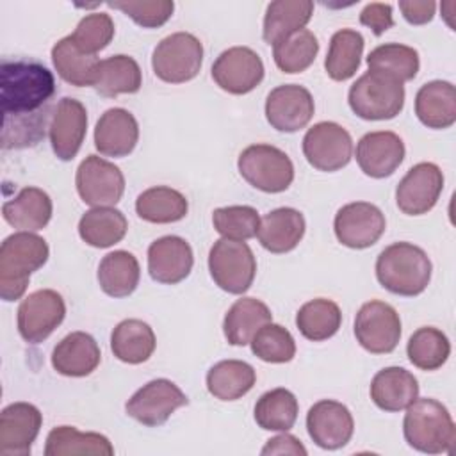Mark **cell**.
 <instances>
[{
	"label": "cell",
	"mask_w": 456,
	"mask_h": 456,
	"mask_svg": "<svg viewBox=\"0 0 456 456\" xmlns=\"http://www.w3.org/2000/svg\"><path fill=\"white\" fill-rule=\"evenodd\" d=\"M203 62V45L191 32H175L164 37L151 53L153 73L167 84L192 80Z\"/></svg>",
	"instance_id": "cell-8"
},
{
	"label": "cell",
	"mask_w": 456,
	"mask_h": 456,
	"mask_svg": "<svg viewBox=\"0 0 456 456\" xmlns=\"http://www.w3.org/2000/svg\"><path fill=\"white\" fill-rule=\"evenodd\" d=\"M141 278V267L137 258L125 249L107 253L98 265L100 289L110 297L130 296Z\"/></svg>",
	"instance_id": "cell-34"
},
{
	"label": "cell",
	"mask_w": 456,
	"mask_h": 456,
	"mask_svg": "<svg viewBox=\"0 0 456 456\" xmlns=\"http://www.w3.org/2000/svg\"><path fill=\"white\" fill-rule=\"evenodd\" d=\"M52 62L57 69V75L75 87L93 86L100 64L96 55L84 53L75 45L71 36H66L53 45Z\"/></svg>",
	"instance_id": "cell-37"
},
{
	"label": "cell",
	"mask_w": 456,
	"mask_h": 456,
	"mask_svg": "<svg viewBox=\"0 0 456 456\" xmlns=\"http://www.w3.org/2000/svg\"><path fill=\"white\" fill-rule=\"evenodd\" d=\"M314 110L315 105L310 91L297 84L278 86L265 100V118L269 125L285 134L305 128L310 123Z\"/></svg>",
	"instance_id": "cell-17"
},
{
	"label": "cell",
	"mask_w": 456,
	"mask_h": 456,
	"mask_svg": "<svg viewBox=\"0 0 456 456\" xmlns=\"http://www.w3.org/2000/svg\"><path fill=\"white\" fill-rule=\"evenodd\" d=\"M126 230L125 214L114 207H93L78 221L80 239L93 248H110L121 242Z\"/></svg>",
	"instance_id": "cell-32"
},
{
	"label": "cell",
	"mask_w": 456,
	"mask_h": 456,
	"mask_svg": "<svg viewBox=\"0 0 456 456\" xmlns=\"http://www.w3.org/2000/svg\"><path fill=\"white\" fill-rule=\"evenodd\" d=\"M102 360L96 340L86 331H71L52 351V367L69 378L89 376Z\"/></svg>",
	"instance_id": "cell-24"
},
{
	"label": "cell",
	"mask_w": 456,
	"mask_h": 456,
	"mask_svg": "<svg viewBox=\"0 0 456 456\" xmlns=\"http://www.w3.org/2000/svg\"><path fill=\"white\" fill-rule=\"evenodd\" d=\"M299 404L287 388H273L260 395L255 404V420L265 431H289L297 419Z\"/></svg>",
	"instance_id": "cell-41"
},
{
	"label": "cell",
	"mask_w": 456,
	"mask_h": 456,
	"mask_svg": "<svg viewBox=\"0 0 456 456\" xmlns=\"http://www.w3.org/2000/svg\"><path fill=\"white\" fill-rule=\"evenodd\" d=\"M53 205L50 196L39 187H25L16 198L2 205L7 224L20 232H39L52 219Z\"/></svg>",
	"instance_id": "cell-28"
},
{
	"label": "cell",
	"mask_w": 456,
	"mask_h": 456,
	"mask_svg": "<svg viewBox=\"0 0 456 456\" xmlns=\"http://www.w3.org/2000/svg\"><path fill=\"white\" fill-rule=\"evenodd\" d=\"M399 9L404 16V20L411 25H424L429 23L435 16L436 4L435 2H413V0H403L399 2Z\"/></svg>",
	"instance_id": "cell-51"
},
{
	"label": "cell",
	"mask_w": 456,
	"mask_h": 456,
	"mask_svg": "<svg viewBox=\"0 0 456 456\" xmlns=\"http://www.w3.org/2000/svg\"><path fill=\"white\" fill-rule=\"evenodd\" d=\"M109 7L121 11L144 28L162 27L175 11L171 0H142V2H107Z\"/></svg>",
	"instance_id": "cell-48"
},
{
	"label": "cell",
	"mask_w": 456,
	"mask_h": 456,
	"mask_svg": "<svg viewBox=\"0 0 456 456\" xmlns=\"http://www.w3.org/2000/svg\"><path fill=\"white\" fill-rule=\"evenodd\" d=\"M212 223L217 233L233 240H248L256 237L260 226V216L256 208L249 205H232L216 208Z\"/></svg>",
	"instance_id": "cell-46"
},
{
	"label": "cell",
	"mask_w": 456,
	"mask_h": 456,
	"mask_svg": "<svg viewBox=\"0 0 456 456\" xmlns=\"http://www.w3.org/2000/svg\"><path fill=\"white\" fill-rule=\"evenodd\" d=\"M237 167L240 176L262 192H283L294 180L290 157L273 144H251L239 155Z\"/></svg>",
	"instance_id": "cell-6"
},
{
	"label": "cell",
	"mask_w": 456,
	"mask_h": 456,
	"mask_svg": "<svg viewBox=\"0 0 456 456\" xmlns=\"http://www.w3.org/2000/svg\"><path fill=\"white\" fill-rule=\"evenodd\" d=\"M367 66L370 71L390 75L404 84L415 78L420 61L415 48L401 43H385L367 55Z\"/></svg>",
	"instance_id": "cell-43"
},
{
	"label": "cell",
	"mask_w": 456,
	"mask_h": 456,
	"mask_svg": "<svg viewBox=\"0 0 456 456\" xmlns=\"http://www.w3.org/2000/svg\"><path fill=\"white\" fill-rule=\"evenodd\" d=\"M314 14V2L310 0H276L265 9L262 37L265 43L274 45L276 41L290 36L306 27Z\"/></svg>",
	"instance_id": "cell-33"
},
{
	"label": "cell",
	"mask_w": 456,
	"mask_h": 456,
	"mask_svg": "<svg viewBox=\"0 0 456 456\" xmlns=\"http://www.w3.org/2000/svg\"><path fill=\"white\" fill-rule=\"evenodd\" d=\"M360 23L369 27L374 32V36H381L394 25L392 5L381 2L367 4L360 12Z\"/></svg>",
	"instance_id": "cell-49"
},
{
	"label": "cell",
	"mask_w": 456,
	"mask_h": 456,
	"mask_svg": "<svg viewBox=\"0 0 456 456\" xmlns=\"http://www.w3.org/2000/svg\"><path fill=\"white\" fill-rule=\"evenodd\" d=\"M363 36L353 28L337 30L331 36L328 55L324 61L326 73L331 80L344 82L354 77L363 55Z\"/></svg>",
	"instance_id": "cell-38"
},
{
	"label": "cell",
	"mask_w": 456,
	"mask_h": 456,
	"mask_svg": "<svg viewBox=\"0 0 456 456\" xmlns=\"http://www.w3.org/2000/svg\"><path fill=\"white\" fill-rule=\"evenodd\" d=\"M406 354L415 367L422 370H436L447 362L451 354V342L442 330L424 326L410 337Z\"/></svg>",
	"instance_id": "cell-44"
},
{
	"label": "cell",
	"mask_w": 456,
	"mask_h": 456,
	"mask_svg": "<svg viewBox=\"0 0 456 456\" xmlns=\"http://www.w3.org/2000/svg\"><path fill=\"white\" fill-rule=\"evenodd\" d=\"M87 132V110L75 98H62L50 118L48 134L57 159L71 160L77 157Z\"/></svg>",
	"instance_id": "cell-20"
},
{
	"label": "cell",
	"mask_w": 456,
	"mask_h": 456,
	"mask_svg": "<svg viewBox=\"0 0 456 456\" xmlns=\"http://www.w3.org/2000/svg\"><path fill=\"white\" fill-rule=\"evenodd\" d=\"M256 381L255 369L242 360H223L207 372V388L219 401H235L246 395Z\"/></svg>",
	"instance_id": "cell-36"
},
{
	"label": "cell",
	"mask_w": 456,
	"mask_h": 456,
	"mask_svg": "<svg viewBox=\"0 0 456 456\" xmlns=\"http://www.w3.org/2000/svg\"><path fill=\"white\" fill-rule=\"evenodd\" d=\"M273 321L269 306L256 297H240L226 312L223 331L232 346H246L253 335L267 322Z\"/></svg>",
	"instance_id": "cell-29"
},
{
	"label": "cell",
	"mask_w": 456,
	"mask_h": 456,
	"mask_svg": "<svg viewBox=\"0 0 456 456\" xmlns=\"http://www.w3.org/2000/svg\"><path fill=\"white\" fill-rule=\"evenodd\" d=\"M403 433L410 447L426 454L451 452L456 440V428L449 410L429 397H417L406 408Z\"/></svg>",
	"instance_id": "cell-4"
},
{
	"label": "cell",
	"mask_w": 456,
	"mask_h": 456,
	"mask_svg": "<svg viewBox=\"0 0 456 456\" xmlns=\"http://www.w3.org/2000/svg\"><path fill=\"white\" fill-rule=\"evenodd\" d=\"M319 53V41L308 28L292 32L273 45V57L283 73H301L310 68Z\"/></svg>",
	"instance_id": "cell-42"
},
{
	"label": "cell",
	"mask_w": 456,
	"mask_h": 456,
	"mask_svg": "<svg viewBox=\"0 0 456 456\" xmlns=\"http://www.w3.org/2000/svg\"><path fill=\"white\" fill-rule=\"evenodd\" d=\"M43 424V415L30 403H12L0 413V454L28 456Z\"/></svg>",
	"instance_id": "cell-19"
},
{
	"label": "cell",
	"mask_w": 456,
	"mask_h": 456,
	"mask_svg": "<svg viewBox=\"0 0 456 456\" xmlns=\"http://www.w3.org/2000/svg\"><path fill=\"white\" fill-rule=\"evenodd\" d=\"M208 271L214 283L228 294H244L255 280L256 258L244 240L219 239L208 251Z\"/></svg>",
	"instance_id": "cell-7"
},
{
	"label": "cell",
	"mask_w": 456,
	"mask_h": 456,
	"mask_svg": "<svg viewBox=\"0 0 456 456\" xmlns=\"http://www.w3.org/2000/svg\"><path fill=\"white\" fill-rule=\"evenodd\" d=\"M157 338L151 326L141 319L121 321L110 335V349L114 356L130 365L146 362L153 354Z\"/></svg>",
	"instance_id": "cell-31"
},
{
	"label": "cell",
	"mask_w": 456,
	"mask_h": 456,
	"mask_svg": "<svg viewBox=\"0 0 456 456\" xmlns=\"http://www.w3.org/2000/svg\"><path fill=\"white\" fill-rule=\"evenodd\" d=\"M428 253L411 242H394L376 258V278L392 294L413 297L422 294L431 280Z\"/></svg>",
	"instance_id": "cell-2"
},
{
	"label": "cell",
	"mask_w": 456,
	"mask_h": 456,
	"mask_svg": "<svg viewBox=\"0 0 456 456\" xmlns=\"http://www.w3.org/2000/svg\"><path fill=\"white\" fill-rule=\"evenodd\" d=\"M387 221L383 212L369 201H353L338 208L333 230L340 244L351 249L374 246L385 233Z\"/></svg>",
	"instance_id": "cell-14"
},
{
	"label": "cell",
	"mask_w": 456,
	"mask_h": 456,
	"mask_svg": "<svg viewBox=\"0 0 456 456\" xmlns=\"http://www.w3.org/2000/svg\"><path fill=\"white\" fill-rule=\"evenodd\" d=\"M303 155L312 167L333 173L349 164L353 157V139L342 125L321 121L306 130L303 137Z\"/></svg>",
	"instance_id": "cell-10"
},
{
	"label": "cell",
	"mask_w": 456,
	"mask_h": 456,
	"mask_svg": "<svg viewBox=\"0 0 456 456\" xmlns=\"http://www.w3.org/2000/svg\"><path fill=\"white\" fill-rule=\"evenodd\" d=\"M75 183L82 201L91 207H112L125 192L121 169L98 155H87L80 162Z\"/></svg>",
	"instance_id": "cell-12"
},
{
	"label": "cell",
	"mask_w": 456,
	"mask_h": 456,
	"mask_svg": "<svg viewBox=\"0 0 456 456\" xmlns=\"http://www.w3.org/2000/svg\"><path fill=\"white\" fill-rule=\"evenodd\" d=\"M192 265V248L178 235H164L148 248V273L159 283H180L191 274Z\"/></svg>",
	"instance_id": "cell-21"
},
{
	"label": "cell",
	"mask_w": 456,
	"mask_h": 456,
	"mask_svg": "<svg viewBox=\"0 0 456 456\" xmlns=\"http://www.w3.org/2000/svg\"><path fill=\"white\" fill-rule=\"evenodd\" d=\"M66 303L53 289H39L28 294L18 306V331L23 340L39 344L64 321Z\"/></svg>",
	"instance_id": "cell-13"
},
{
	"label": "cell",
	"mask_w": 456,
	"mask_h": 456,
	"mask_svg": "<svg viewBox=\"0 0 456 456\" xmlns=\"http://www.w3.org/2000/svg\"><path fill=\"white\" fill-rule=\"evenodd\" d=\"M347 102L362 119H392L403 110L404 86L390 75L369 69L349 87Z\"/></svg>",
	"instance_id": "cell-5"
},
{
	"label": "cell",
	"mask_w": 456,
	"mask_h": 456,
	"mask_svg": "<svg viewBox=\"0 0 456 456\" xmlns=\"http://www.w3.org/2000/svg\"><path fill=\"white\" fill-rule=\"evenodd\" d=\"M444 191V175L433 162H419L408 169L395 189V203L406 216L428 214Z\"/></svg>",
	"instance_id": "cell-16"
},
{
	"label": "cell",
	"mask_w": 456,
	"mask_h": 456,
	"mask_svg": "<svg viewBox=\"0 0 456 456\" xmlns=\"http://www.w3.org/2000/svg\"><path fill=\"white\" fill-rule=\"evenodd\" d=\"M419 397L417 378L403 367H385L370 381V399L385 411L406 410Z\"/></svg>",
	"instance_id": "cell-26"
},
{
	"label": "cell",
	"mask_w": 456,
	"mask_h": 456,
	"mask_svg": "<svg viewBox=\"0 0 456 456\" xmlns=\"http://www.w3.org/2000/svg\"><path fill=\"white\" fill-rule=\"evenodd\" d=\"M69 36L84 53L96 55L112 41L114 21L107 12H91L78 21L75 32Z\"/></svg>",
	"instance_id": "cell-47"
},
{
	"label": "cell",
	"mask_w": 456,
	"mask_h": 456,
	"mask_svg": "<svg viewBox=\"0 0 456 456\" xmlns=\"http://www.w3.org/2000/svg\"><path fill=\"white\" fill-rule=\"evenodd\" d=\"M46 456H75V454H94L112 456L114 447L110 440L100 433H82L73 426H57L46 436L45 445Z\"/></svg>",
	"instance_id": "cell-35"
},
{
	"label": "cell",
	"mask_w": 456,
	"mask_h": 456,
	"mask_svg": "<svg viewBox=\"0 0 456 456\" xmlns=\"http://www.w3.org/2000/svg\"><path fill=\"white\" fill-rule=\"evenodd\" d=\"M139 141V125L132 112L121 107L105 110L94 126V148L105 157H126Z\"/></svg>",
	"instance_id": "cell-23"
},
{
	"label": "cell",
	"mask_w": 456,
	"mask_h": 456,
	"mask_svg": "<svg viewBox=\"0 0 456 456\" xmlns=\"http://www.w3.org/2000/svg\"><path fill=\"white\" fill-rule=\"evenodd\" d=\"M262 454H294V456H306L305 445L294 436L283 431L281 435L269 438L267 444L260 451Z\"/></svg>",
	"instance_id": "cell-50"
},
{
	"label": "cell",
	"mask_w": 456,
	"mask_h": 456,
	"mask_svg": "<svg viewBox=\"0 0 456 456\" xmlns=\"http://www.w3.org/2000/svg\"><path fill=\"white\" fill-rule=\"evenodd\" d=\"M189 203L185 196L171 187L157 185L142 191L135 200V212L148 223L166 224L185 217Z\"/></svg>",
	"instance_id": "cell-39"
},
{
	"label": "cell",
	"mask_w": 456,
	"mask_h": 456,
	"mask_svg": "<svg viewBox=\"0 0 456 456\" xmlns=\"http://www.w3.org/2000/svg\"><path fill=\"white\" fill-rule=\"evenodd\" d=\"M214 82L230 94H246L264 78V62L249 46H232L212 64Z\"/></svg>",
	"instance_id": "cell-15"
},
{
	"label": "cell",
	"mask_w": 456,
	"mask_h": 456,
	"mask_svg": "<svg viewBox=\"0 0 456 456\" xmlns=\"http://www.w3.org/2000/svg\"><path fill=\"white\" fill-rule=\"evenodd\" d=\"M340 324V306L335 301L324 297L305 303L296 314V326L299 333L312 342H321L333 337L338 331Z\"/></svg>",
	"instance_id": "cell-40"
},
{
	"label": "cell",
	"mask_w": 456,
	"mask_h": 456,
	"mask_svg": "<svg viewBox=\"0 0 456 456\" xmlns=\"http://www.w3.org/2000/svg\"><path fill=\"white\" fill-rule=\"evenodd\" d=\"M189 403L187 395L171 379L159 378L142 385L125 404L126 415L148 428L164 424L171 413Z\"/></svg>",
	"instance_id": "cell-11"
},
{
	"label": "cell",
	"mask_w": 456,
	"mask_h": 456,
	"mask_svg": "<svg viewBox=\"0 0 456 456\" xmlns=\"http://www.w3.org/2000/svg\"><path fill=\"white\" fill-rule=\"evenodd\" d=\"M48 255L46 240L34 232H16L5 237L0 246V297L20 299L28 287L30 274L46 264Z\"/></svg>",
	"instance_id": "cell-3"
},
{
	"label": "cell",
	"mask_w": 456,
	"mask_h": 456,
	"mask_svg": "<svg viewBox=\"0 0 456 456\" xmlns=\"http://www.w3.org/2000/svg\"><path fill=\"white\" fill-rule=\"evenodd\" d=\"M306 429L315 445L335 451L351 440L354 420L346 404L333 399H322L308 410Z\"/></svg>",
	"instance_id": "cell-18"
},
{
	"label": "cell",
	"mask_w": 456,
	"mask_h": 456,
	"mask_svg": "<svg viewBox=\"0 0 456 456\" xmlns=\"http://www.w3.org/2000/svg\"><path fill=\"white\" fill-rule=\"evenodd\" d=\"M142 86V73L137 61L130 55H112L98 64L93 87L107 98L119 94H134Z\"/></svg>",
	"instance_id": "cell-30"
},
{
	"label": "cell",
	"mask_w": 456,
	"mask_h": 456,
	"mask_svg": "<svg viewBox=\"0 0 456 456\" xmlns=\"http://www.w3.org/2000/svg\"><path fill=\"white\" fill-rule=\"evenodd\" d=\"M251 351L262 362L267 363H287L296 354V342L292 333L274 324L273 321L264 324L251 338Z\"/></svg>",
	"instance_id": "cell-45"
},
{
	"label": "cell",
	"mask_w": 456,
	"mask_h": 456,
	"mask_svg": "<svg viewBox=\"0 0 456 456\" xmlns=\"http://www.w3.org/2000/svg\"><path fill=\"white\" fill-rule=\"evenodd\" d=\"M415 114L422 125L444 130L456 121V89L447 80H431L415 94Z\"/></svg>",
	"instance_id": "cell-27"
},
{
	"label": "cell",
	"mask_w": 456,
	"mask_h": 456,
	"mask_svg": "<svg viewBox=\"0 0 456 456\" xmlns=\"http://www.w3.org/2000/svg\"><path fill=\"white\" fill-rule=\"evenodd\" d=\"M354 337L358 344L372 354L392 353L401 338L397 310L379 299L363 303L354 317Z\"/></svg>",
	"instance_id": "cell-9"
},
{
	"label": "cell",
	"mask_w": 456,
	"mask_h": 456,
	"mask_svg": "<svg viewBox=\"0 0 456 456\" xmlns=\"http://www.w3.org/2000/svg\"><path fill=\"white\" fill-rule=\"evenodd\" d=\"M55 93L52 71L36 61H4L0 66V105L4 118H23L48 110Z\"/></svg>",
	"instance_id": "cell-1"
},
{
	"label": "cell",
	"mask_w": 456,
	"mask_h": 456,
	"mask_svg": "<svg viewBox=\"0 0 456 456\" xmlns=\"http://www.w3.org/2000/svg\"><path fill=\"white\" fill-rule=\"evenodd\" d=\"M305 228L306 223L299 210L280 207L260 219L256 237L264 249L280 255L292 251L299 244L305 235Z\"/></svg>",
	"instance_id": "cell-25"
},
{
	"label": "cell",
	"mask_w": 456,
	"mask_h": 456,
	"mask_svg": "<svg viewBox=\"0 0 456 456\" xmlns=\"http://www.w3.org/2000/svg\"><path fill=\"white\" fill-rule=\"evenodd\" d=\"M403 139L390 130L365 134L356 144V162L370 178H387L401 166L404 159Z\"/></svg>",
	"instance_id": "cell-22"
}]
</instances>
